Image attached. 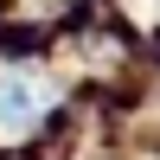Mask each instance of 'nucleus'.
<instances>
[{"label": "nucleus", "mask_w": 160, "mask_h": 160, "mask_svg": "<svg viewBox=\"0 0 160 160\" xmlns=\"http://www.w3.org/2000/svg\"><path fill=\"white\" fill-rule=\"evenodd\" d=\"M51 96H58V83H51L45 71L7 64V71H0V135H26V128L51 109Z\"/></svg>", "instance_id": "obj_1"}, {"label": "nucleus", "mask_w": 160, "mask_h": 160, "mask_svg": "<svg viewBox=\"0 0 160 160\" xmlns=\"http://www.w3.org/2000/svg\"><path fill=\"white\" fill-rule=\"evenodd\" d=\"M148 13H160V0H148Z\"/></svg>", "instance_id": "obj_2"}]
</instances>
